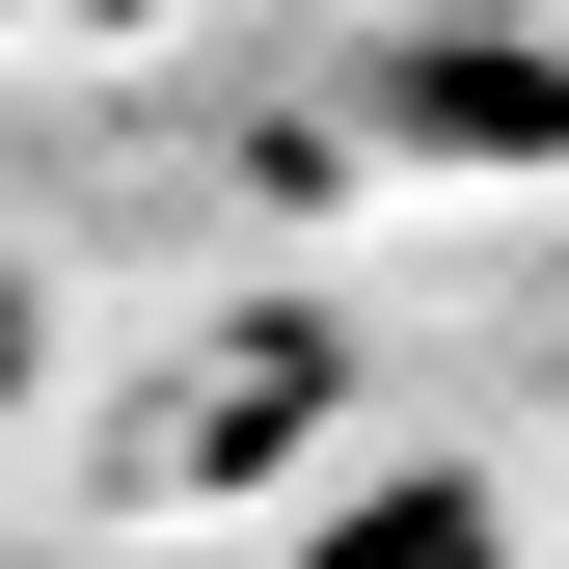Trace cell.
Listing matches in <instances>:
<instances>
[{
  "mask_svg": "<svg viewBox=\"0 0 569 569\" xmlns=\"http://www.w3.org/2000/svg\"><path fill=\"white\" fill-rule=\"evenodd\" d=\"M299 569H516V516H488L461 461H380V488H326V516H299Z\"/></svg>",
  "mask_w": 569,
  "mask_h": 569,
  "instance_id": "obj_1",
  "label": "cell"
}]
</instances>
